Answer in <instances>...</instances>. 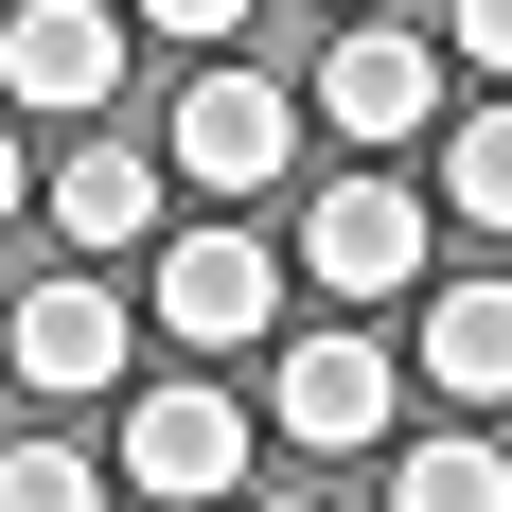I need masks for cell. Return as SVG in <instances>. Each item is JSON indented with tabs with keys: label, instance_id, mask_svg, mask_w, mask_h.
<instances>
[{
	"label": "cell",
	"instance_id": "2",
	"mask_svg": "<svg viewBox=\"0 0 512 512\" xmlns=\"http://www.w3.org/2000/svg\"><path fill=\"white\" fill-rule=\"evenodd\" d=\"M265 424H283L301 460H371V442L407 424V389H389L371 336H283V354H265Z\"/></svg>",
	"mask_w": 512,
	"mask_h": 512
},
{
	"label": "cell",
	"instance_id": "6",
	"mask_svg": "<svg viewBox=\"0 0 512 512\" xmlns=\"http://www.w3.org/2000/svg\"><path fill=\"white\" fill-rule=\"evenodd\" d=\"M301 265L336 283V301H389V283L424 265V195L407 177H336V195L301 212Z\"/></svg>",
	"mask_w": 512,
	"mask_h": 512
},
{
	"label": "cell",
	"instance_id": "7",
	"mask_svg": "<svg viewBox=\"0 0 512 512\" xmlns=\"http://www.w3.org/2000/svg\"><path fill=\"white\" fill-rule=\"evenodd\" d=\"M0 354H18V389L89 407V389H124V301H106V283H36V301L0 318Z\"/></svg>",
	"mask_w": 512,
	"mask_h": 512
},
{
	"label": "cell",
	"instance_id": "10",
	"mask_svg": "<svg viewBox=\"0 0 512 512\" xmlns=\"http://www.w3.org/2000/svg\"><path fill=\"white\" fill-rule=\"evenodd\" d=\"M424 371H442L460 407H512V283H442V301H424Z\"/></svg>",
	"mask_w": 512,
	"mask_h": 512
},
{
	"label": "cell",
	"instance_id": "8",
	"mask_svg": "<svg viewBox=\"0 0 512 512\" xmlns=\"http://www.w3.org/2000/svg\"><path fill=\"white\" fill-rule=\"evenodd\" d=\"M318 106H336V142H371V159H389L424 106H442V53H424V36H389V18H354V36L318 53Z\"/></svg>",
	"mask_w": 512,
	"mask_h": 512
},
{
	"label": "cell",
	"instance_id": "14",
	"mask_svg": "<svg viewBox=\"0 0 512 512\" xmlns=\"http://www.w3.org/2000/svg\"><path fill=\"white\" fill-rule=\"evenodd\" d=\"M124 18H142V36H177V53H212L230 18H248V0H124Z\"/></svg>",
	"mask_w": 512,
	"mask_h": 512
},
{
	"label": "cell",
	"instance_id": "16",
	"mask_svg": "<svg viewBox=\"0 0 512 512\" xmlns=\"http://www.w3.org/2000/svg\"><path fill=\"white\" fill-rule=\"evenodd\" d=\"M18 212H36V177H18V142H0V230H18Z\"/></svg>",
	"mask_w": 512,
	"mask_h": 512
},
{
	"label": "cell",
	"instance_id": "15",
	"mask_svg": "<svg viewBox=\"0 0 512 512\" xmlns=\"http://www.w3.org/2000/svg\"><path fill=\"white\" fill-rule=\"evenodd\" d=\"M460 53H477V71H512V0H460Z\"/></svg>",
	"mask_w": 512,
	"mask_h": 512
},
{
	"label": "cell",
	"instance_id": "9",
	"mask_svg": "<svg viewBox=\"0 0 512 512\" xmlns=\"http://www.w3.org/2000/svg\"><path fill=\"white\" fill-rule=\"evenodd\" d=\"M53 230H71V248H142L159 230V159L142 142H71L53 159Z\"/></svg>",
	"mask_w": 512,
	"mask_h": 512
},
{
	"label": "cell",
	"instance_id": "12",
	"mask_svg": "<svg viewBox=\"0 0 512 512\" xmlns=\"http://www.w3.org/2000/svg\"><path fill=\"white\" fill-rule=\"evenodd\" d=\"M389 512H512V460L495 442H407V495Z\"/></svg>",
	"mask_w": 512,
	"mask_h": 512
},
{
	"label": "cell",
	"instance_id": "4",
	"mask_svg": "<svg viewBox=\"0 0 512 512\" xmlns=\"http://www.w3.org/2000/svg\"><path fill=\"white\" fill-rule=\"evenodd\" d=\"M283 159H301V106L265 89V71H195L177 89V177L195 195H265Z\"/></svg>",
	"mask_w": 512,
	"mask_h": 512
},
{
	"label": "cell",
	"instance_id": "17",
	"mask_svg": "<svg viewBox=\"0 0 512 512\" xmlns=\"http://www.w3.org/2000/svg\"><path fill=\"white\" fill-rule=\"evenodd\" d=\"M283 512H318V495H283Z\"/></svg>",
	"mask_w": 512,
	"mask_h": 512
},
{
	"label": "cell",
	"instance_id": "5",
	"mask_svg": "<svg viewBox=\"0 0 512 512\" xmlns=\"http://www.w3.org/2000/svg\"><path fill=\"white\" fill-rule=\"evenodd\" d=\"M0 89L53 106V124H89V106L124 89V18H106V0H18V18H0Z\"/></svg>",
	"mask_w": 512,
	"mask_h": 512
},
{
	"label": "cell",
	"instance_id": "1",
	"mask_svg": "<svg viewBox=\"0 0 512 512\" xmlns=\"http://www.w3.org/2000/svg\"><path fill=\"white\" fill-rule=\"evenodd\" d=\"M124 495H177V512L248 495V407H230L212 371H159V389H124Z\"/></svg>",
	"mask_w": 512,
	"mask_h": 512
},
{
	"label": "cell",
	"instance_id": "13",
	"mask_svg": "<svg viewBox=\"0 0 512 512\" xmlns=\"http://www.w3.org/2000/svg\"><path fill=\"white\" fill-rule=\"evenodd\" d=\"M0 512H106V477L71 442H0Z\"/></svg>",
	"mask_w": 512,
	"mask_h": 512
},
{
	"label": "cell",
	"instance_id": "11",
	"mask_svg": "<svg viewBox=\"0 0 512 512\" xmlns=\"http://www.w3.org/2000/svg\"><path fill=\"white\" fill-rule=\"evenodd\" d=\"M442 212L460 230H512V106H477L460 142H442Z\"/></svg>",
	"mask_w": 512,
	"mask_h": 512
},
{
	"label": "cell",
	"instance_id": "3",
	"mask_svg": "<svg viewBox=\"0 0 512 512\" xmlns=\"http://www.w3.org/2000/svg\"><path fill=\"white\" fill-rule=\"evenodd\" d=\"M265 301H283V248L265 230H177L159 248V336H195V354H248Z\"/></svg>",
	"mask_w": 512,
	"mask_h": 512
}]
</instances>
